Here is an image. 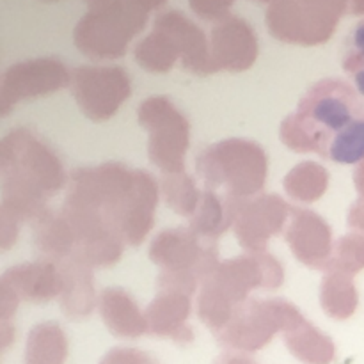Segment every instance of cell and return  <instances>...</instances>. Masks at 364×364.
I'll return each instance as SVG.
<instances>
[{
	"label": "cell",
	"instance_id": "10",
	"mask_svg": "<svg viewBox=\"0 0 364 364\" xmlns=\"http://www.w3.org/2000/svg\"><path fill=\"white\" fill-rule=\"evenodd\" d=\"M107 96L116 107L123 103L127 95H130V82L127 77L119 75H84V77H75V96L80 103L84 114L89 117L95 116L96 105H98V96Z\"/></svg>",
	"mask_w": 364,
	"mask_h": 364
},
{
	"label": "cell",
	"instance_id": "16",
	"mask_svg": "<svg viewBox=\"0 0 364 364\" xmlns=\"http://www.w3.org/2000/svg\"><path fill=\"white\" fill-rule=\"evenodd\" d=\"M102 364H156L151 358L132 348H117L103 358Z\"/></svg>",
	"mask_w": 364,
	"mask_h": 364
},
{
	"label": "cell",
	"instance_id": "6",
	"mask_svg": "<svg viewBox=\"0 0 364 364\" xmlns=\"http://www.w3.org/2000/svg\"><path fill=\"white\" fill-rule=\"evenodd\" d=\"M288 206L277 196H263L256 201L242 199L235 215V233L247 251H263L267 238L276 235L287 220Z\"/></svg>",
	"mask_w": 364,
	"mask_h": 364
},
{
	"label": "cell",
	"instance_id": "8",
	"mask_svg": "<svg viewBox=\"0 0 364 364\" xmlns=\"http://www.w3.org/2000/svg\"><path fill=\"white\" fill-rule=\"evenodd\" d=\"M188 316V294L167 288L166 295L155 299L148 309V329L159 336H171L174 340H191V333L183 322Z\"/></svg>",
	"mask_w": 364,
	"mask_h": 364
},
{
	"label": "cell",
	"instance_id": "5",
	"mask_svg": "<svg viewBox=\"0 0 364 364\" xmlns=\"http://www.w3.org/2000/svg\"><path fill=\"white\" fill-rule=\"evenodd\" d=\"M141 123L149 130V159L166 173H181L188 146L185 117L164 98H151L139 109Z\"/></svg>",
	"mask_w": 364,
	"mask_h": 364
},
{
	"label": "cell",
	"instance_id": "15",
	"mask_svg": "<svg viewBox=\"0 0 364 364\" xmlns=\"http://www.w3.org/2000/svg\"><path fill=\"white\" fill-rule=\"evenodd\" d=\"M343 70L350 75L358 92L364 98V21H361L347 38Z\"/></svg>",
	"mask_w": 364,
	"mask_h": 364
},
{
	"label": "cell",
	"instance_id": "4",
	"mask_svg": "<svg viewBox=\"0 0 364 364\" xmlns=\"http://www.w3.org/2000/svg\"><path fill=\"white\" fill-rule=\"evenodd\" d=\"M301 320L297 309L287 302H249L235 309L217 336L224 347L255 352L265 347L277 329L288 331Z\"/></svg>",
	"mask_w": 364,
	"mask_h": 364
},
{
	"label": "cell",
	"instance_id": "2",
	"mask_svg": "<svg viewBox=\"0 0 364 364\" xmlns=\"http://www.w3.org/2000/svg\"><path fill=\"white\" fill-rule=\"evenodd\" d=\"M252 256L233 259L217 267L205 281L199 297V315L215 333L224 329L233 315V304L244 301L247 290L255 287L276 288L281 284V267L276 259L251 252Z\"/></svg>",
	"mask_w": 364,
	"mask_h": 364
},
{
	"label": "cell",
	"instance_id": "14",
	"mask_svg": "<svg viewBox=\"0 0 364 364\" xmlns=\"http://www.w3.org/2000/svg\"><path fill=\"white\" fill-rule=\"evenodd\" d=\"M164 191H166L169 206H173L181 215H188V213L196 212V206H199L198 192H196L194 185L188 180L187 174L171 173L164 180Z\"/></svg>",
	"mask_w": 364,
	"mask_h": 364
},
{
	"label": "cell",
	"instance_id": "12",
	"mask_svg": "<svg viewBox=\"0 0 364 364\" xmlns=\"http://www.w3.org/2000/svg\"><path fill=\"white\" fill-rule=\"evenodd\" d=\"M66 338L53 323H41L31 333L25 350V364H64Z\"/></svg>",
	"mask_w": 364,
	"mask_h": 364
},
{
	"label": "cell",
	"instance_id": "1",
	"mask_svg": "<svg viewBox=\"0 0 364 364\" xmlns=\"http://www.w3.org/2000/svg\"><path fill=\"white\" fill-rule=\"evenodd\" d=\"M281 141L299 153L336 164L364 160V100L338 78L316 82L281 124Z\"/></svg>",
	"mask_w": 364,
	"mask_h": 364
},
{
	"label": "cell",
	"instance_id": "9",
	"mask_svg": "<svg viewBox=\"0 0 364 364\" xmlns=\"http://www.w3.org/2000/svg\"><path fill=\"white\" fill-rule=\"evenodd\" d=\"M102 315L112 334L137 338L148 329V320L139 315L137 306L123 290H105L102 295Z\"/></svg>",
	"mask_w": 364,
	"mask_h": 364
},
{
	"label": "cell",
	"instance_id": "13",
	"mask_svg": "<svg viewBox=\"0 0 364 364\" xmlns=\"http://www.w3.org/2000/svg\"><path fill=\"white\" fill-rule=\"evenodd\" d=\"M329 176L322 166L313 162H302L294 167L284 180L288 196L299 201H316L327 188Z\"/></svg>",
	"mask_w": 364,
	"mask_h": 364
},
{
	"label": "cell",
	"instance_id": "7",
	"mask_svg": "<svg viewBox=\"0 0 364 364\" xmlns=\"http://www.w3.org/2000/svg\"><path fill=\"white\" fill-rule=\"evenodd\" d=\"M291 224L287 231L288 244L295 258L313 269H327L331 262L329 226L309 210H291Z\"/></svg>",
	"mask_w": 364,
	"mask_h": 364
},
{
	"label": "cell",
	"instance_id": "17",
	"mask_svg": "<svg viewBox=\"0 0 364 364\" xmlns=\"http://www.w3.org/2000/svg\"><path fill=\"white\" fill-rule=\"evenodd\" d=\"M213 364H256L251 358L247 355H240V354H226L220 355Z\"/></svg>",
	"mask_w": 364,
	"mask_h": 364
},
{
	"label": "cell",
	"instance_id": "11",
	"mask_svg": "<svg viewBox=\"0 0 364 364\" xmlns=\"http://www.w3.org/2000/svg\"><path fill=\"white\" fill-rule=\"evenodd\" d=\"M284 341L291 354L306 364H329L334 358V345L304 318L284 331Z\"/></svg>",
	"mask_w": 364,
	"mask_h": 364
},
{
	"label": "cell",
	"instance_id": "3",
	"mask_svg": "<svg viewBox=\"0 0 364 364\" xmlns=\"http://www.w3.org/2000/svg\"><path fill=\"white\" fill-rule=\"evenodd\" d=\"M196 167L210 192L224 188V198L249 199L263 187L267 162L256 144L231 139L210 146L198 156Z\"/></svg>",
	"mask_w": 364,
	"mask_h": 364
}]
</instances>
